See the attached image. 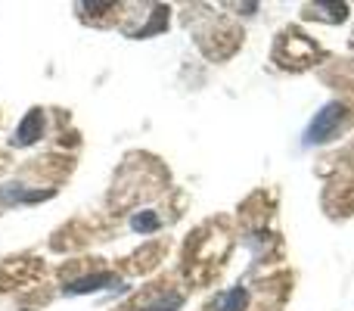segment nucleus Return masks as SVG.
Here are the masks:
<instances>
[{
    "label": "nucleus",
    "instance_id": "obj_5",
    "mask_svg": "<svg viewBox=\"0 0 354 311\" xmlns=\"http://www.w3.org/2000/svg\"><path fill=\"white\" fill-rule=\"evenodd\" d=\"M245 305H249V290H245V287H233V290H227V293L218 296L214 311H245Z\"/></svg>",
    "mask_w": 354,
    "mask_h": 311
},
{
    "label": "nucleus",
    "instance_id": "obj_7",
    "mask_svg": "<svg viewBox=\"0 0 354 311\" xmlns=\"http://www.w3.org/2000/svg\"><path fill=\"white\" fill-rule=\"evenodd\" d=\"M183 305V296L180 293H168V296H162V299H156L153 305H147L143 311H177Z\"/></svg>",
    "mask_w": 354,
    "mask_h": 311
},
{
    "label": "nucleus",
    "instance_id": "obj_3",
    "mask_svg": "<svg viewBox=\"0 0 354 311\" xmlns=\"http://www.w3.org/2000/svg\"><path fill=\"white\" fill-rule=\"evenodd\" d=\"M53 196V190H31L22 184H3L0 187V202L6 206H25V202H44Z\"/></svg>",
    "mask_w": 354,
    "mask_h": 311
},
{
    "label": "nucleus",
    "instance_id": "obj_2",
    "mask_svg": "<svg viewBox=\"0 0 354 311\" xmlns=\"http://www.w3.org/2000/svg\"><path fill=\"white\" fill-rule=\"evenodd\" d=\"M106 287H122V281H118L115 274L100 271V274H87V277H78V281L66 283V296H91V293H100V290H106Z\"/></svg>",
    "mask_w": 354,
    "mask_h": 311
},
{
    "label": "nucleus",
    "instance_id": "obj_1",
    "mask_svg": "<svg viewBox=\"0 0 354 311\" xmlns=\"http://www.w3.org/2000/svg\"><path fill=\"white\" fill-rule=\"evenodd\" d=\"M351 122H354V112L348 106H345L342 100H330V103L320 106V109L314 112V118L308 122L305 134H301V147L311 150V147H324V143L339 141V137L351 128Z\"/></svg>",
    "mask_w": 354,
    "mask_h": 311
},
{
    "label": "nucleus",
    "instance_id": "obj_6",
    "mask_svg": "<svg viewBox=\"0 0 354 311\" xmlns=\"http://www.w3.org/2000/svg\"><path fill=\"white\" fill-rule=\"evenodd\" d=\"M159 224H162L159 215L149 212V208L147 212H134V218H131V227H134L137 233H153V231H159Z\"/></svg>",
    "mask_w": 354,
    "mask_h": 311
},
{
    "label": "nucleus",
    "instance_id": "obj_4",
    "mask_svg": "<svg viewBox=\"0 0 354 311\" xmlns=\"http://www.w3.org/2000/svg\"><path fill=\"white\" fill-rule=\"evenodd\" d=\"M44 134V112L41 109H31L28 116L22 118V125L16 128V147H31L35 141H41Z\"/></svg>",
    "mask_w": 354,
    "mask_h": 311
}]
</instances>
